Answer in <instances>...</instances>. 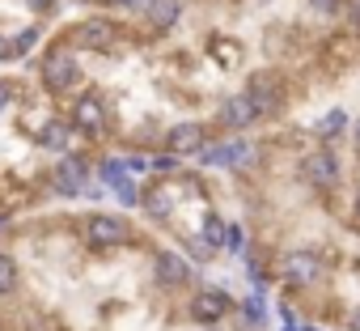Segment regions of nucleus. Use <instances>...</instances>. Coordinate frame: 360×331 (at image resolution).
I'll return each mask as SVG.
<instances>
[{
	"label": "nucleus",
	"instance_id": "obj_13",
	"mask_svg": "<svg viewBox=\"0 0 360 331\" xmlns=\"http://www.w3.org/2000/svg\"><path fill=\"white\" fill-rule=\"evenodd\" d=\"M284 272H288L297 285H309V280H318V276H322V263H318L314 255H301V251H297V255H288V259H284Z\"/></svg>",
	"mask_w": 360,
	"mask_h": 331
},
{
	"label": "nucleus",
	"instance_id": "obj_4",
	"mask_svg": "<svg viewBox=\"0 0 360 331\" xmlns=\"http://www.w3.org/2000/svg\"><path fill=\"white\" fill-rule=\"evenodd\" d=\"M77 77H81V68H77V60L68 56V51H51L47 60H43V85L47 89H72L77 85Z\"/></svg>",
	"mask_w": 360,
	"mask_h": 331
},
{
	"label": "nucleus",
	"instance_id": "obj_27",
	"mask_svg": "<svg viewBox=\"0 0 360 331\" xmlns=\"http://www.w3.org/2000/svg\"><path fill=\"white\" fill-rule=\"evenodd\" d=\"M352 327H356V331H360V310H356V314H352Z\"/></svg>",
	"mask_w": 360,
	"mask_h": 331
},
{
	"label": "nucleus",
	"instance_id": "obj_16",
	"mask_svg": "<svg viewBox=\"0 0 360 331\" xmlns=\"http://www.w3.org/2000/svg\"><path fill=\"white\" fill-rule=\"evenodd\" d=\"M204 238H208L212 246H225V242H229V225H225L221 217L208 213V221H204Z\"/></svg>",
	"mask_w": 360,
	"mask_h": 331
},
{
	"label": "nucleus",
	"instance_id": "obj_10",
	"mask_svg": "<svg viewBox=\"0 0 360 331\" xmlns=\"http://www.w3.org/2000/svg\"><path fill=\"white\" fill-rule=\"evenodd\" d=\"M225 310H229V297H225L221 289H204V293H195V301H191V318H200V323H221Z\"/></svg>",
	"mask_w": 360,
	"mask_h": 331
},
{
	"label": "nucleus",
	"instance_id": "obj_5",
	"mask_svg": "<svg viewBox=\"0 0 360 331\" xmlns=\"http://www.w3.org/2000/svg\"><path fill=\"white\" fill-rule=\"evenodd\" d=\"M153 276H157L165 289H178V285H187L191 268H187V259H183V255H174V251H157V259H153Z\"/></svg>",
	"mask_w": 360,
	"mask_h": 331
},
{
	"label": "nucleus",
	"instance_id": "obj_15",
	"mask_svg": "<svg viewBox=\"0 0 360 331\" xmlns=\"http://www.w3.org/2000/svg\"><path fill=\"white\" fill-rule=\"evenodd\" d=\"M43 144H47V149H64V144H68V123L51 119V123L43 127Z\"/></svg>",
	"mask_w": 360,
	"mask_h": 331
},
{
	"label": "nucleus",
	"instance_id": "obj_19",
	"mask_svg": "<svg viewBox=\"0 0 360 331\" xmlns=\"http://www.w3.org/2000/svg\"><path fill=\"white\" fill-rule=\"evenodd\" d=\"M13 280H18V272H13V259H5V255H0V297H5V293L13 289Z\"/></svg>",
	"mask_w": 360,
	"mask_h": 331
},
{
	"label": "nucleus",
	"instance_id": "obj_28",
	"mask_svg": "<svg viewBox=\"0 0 360 331\" xmlns=\"http://www.w3.org/2000/svg\"><path fill=\"white\" fill-rule=\"evenodd\" d=\"M356 149H360V123H356Z\"/></svg>",
	"mask_w": 360,
	"mask_h": 331
},
{
	"label": "nucleus",
	"instance_id": "obj_21",
	"mask_svg": "<svg viewBox=\"0 0 360 331\" xmlns=\"http://www.w3.org/2000/svg\"><path fill=\"white\" fill-rule=\"evenodd\" d=\"M246 318H250V323H263V297H259V293L246 301Z\"/></svg>",
	"mask_w": 360,
	"mask_h": 331
},
{
	"label": "nucleus",
	"instance_id": "obj_17",
	"mask_svg": "<svg viewBox=\"0 0 360 331\" xmlns=\"http://www.w3.org/2000/svg\"><path fill=\"white\" fill-rule=\"evenodd\" d=\"M343 123H347V115H343V111H330V115L318 123V136H322V140H335V136L343 132Z\"/></svg>",
	"mask_w": 360,
	"mask_h": 331
},
{
	"label": "nucleus",
	"instance_id": "obj_25",
	"mask_svg": "<svg viewBox=\"0 0 360 331\" xmlns=\"http://www.w3.org/2000/svg\"><path fill=\"white\" fill-rule=\"evenodd\" d=\"M30 5H34V9L43 13V9H51V5H56V0H30Z\"/></svg>",
	"mask_w": 360,
	"mask_h": 331
},
{
	"label": "nucleus",
	"instance_id": "obj_8",
	"mask_svg": "<svg viewBox=\"0 0 360 331\" xmlns=\"http://www.w3.org/2000/svg\"><path fill=\"white\" fill-rule=\"evenodd\" d=\"M200 153H204L208 166H246V161L255 157V149H250L246 140H233V144H204Z\"/></svg>",
	"mask_w": 360,
	"mask_h": 331
},
{
	"label": "nucleus",
	"instance_id": "obj_30",
	"mask_svg": "<svg viewBox=\"0 0 360 331\" xmlns=\"http://www.w3.org/2000/svg\"><path fill=\"white\" fill-rule=\"evenodd\" d=\"M0 221H5V217H0Z\"/></svg>",
	"mask_w": 360,
	"mask_h": 331
},
{
	"label": "nucleus",
	"instance_id": "obj_7",
	"mask_svg": "<svg viewBox=\"0 0 360 331\" xmlns=\"http://www.w3.org/2000/svg\"><path fill=\"white\" fill-rule=\"evenodd\" d=\"M51 183H56L60 196H81L85 192V166H81V157H60Z\"/></svg>",
	"mask_w": 360,
	"mask_h": 331
},
{
	"label": "nucleus",
	"instance_id": "obj_12",
	"mask_svg": "<svg viewBox=\"0 0 360 331\" xmlns=\"http://www.w3.org/2000/svg\"><path fill=\"white\" fill-rule=\"evenodd\" d=\"M250 98H255V106H259V115H271L276 111V81H271V73H259V77H250V89H246Z\"/></svg>",
	"mask_w": 360,
	"mask_h": 331
},
{
	"label": "nucleus",
	"instance_id": "obj_6",
	"mask_svg": "<svg viewBox=\"0 0 360 331\" xmlns=\"http://www.w3.org/2000/svg\"><path fill=\"white\" fill-rule=\"evenodd\" d=\"M169 153L174 157H187V153H200L204 149V123H174L169 136H165Z\"/></svg>",
	"mask_w": 360,
	"mask_h": 331
},
{
	"label": "nucleus",
	"instance_id": "obj_18",
	"mask_svg": "<svg viewBox=\"0 0 360 331\" xmlns=\"http://www.w3.org/2000/svg\"><path fill=\"white\" fill-rule=\"evenodd\" d=\"M115 196H119V204H127V208H131V204H136V200H140V196H136V183H131V179H127V175H123V179H119V183H115Z\"/></svg>",
	"mask_w": 360,
	"mask_h": 331
},
{
	"label": "nucleus",
	"instance_id": "obj_3",
	"mask_svg": "<svg viewBox=\"0 0 360 331\" xmlns=\"http://www.w3.org/2000/svg\"><path fill=\"white\" fill-rule=\"evenodd\" d=\"M301 175L309 179V187H318V192H330V187L339 183V161H335V153L318 149V153H309V157L301 161Z\"/></svg>",
	"mask_w": 360,
	"mask_h": 331
},
{
	"label": "nucleus",
	"instance_id": "obj_24",
	"mask_svg": "<svg viewBox=\"0 0 360 331\" xmlns=\"http://www.w3.org/2000/svg\"><path fill=\"white\" fill-rule=\"evenodd\" d=\"M9 98H13V85H9V81H0V111L9 106Z\"/></svg>",
	"mask_w": 360,
	"mask_h": 331
},
{
	"label": "nucleus",
	"instance_id": "obj_20",
	"mask_svg": "<svg viewBox=\"0 0 360 331\" xmlns=\"http://www.w3.org/2000/svg\"><path fill=\"white\" fill-rule=\"evenodd\" d=\"M144 208H148L153 217H165V213H169V196H165V192H157V196H148V200H144Z\"/></svg>",
	"mask_w": 360,
	"mask_h": 331
},
{
	"label": "nucleus",
	"instance_id": "obj_26",
	"mask_svg": "<svg viewBox=\"0 0 360 331\" xmlns=\"http://www.w3.org/2000/svg\"><path fill=\"white\" fill-rule=\"evenodd\" d=\"M110 5H123V9H127V5H136V0H110Z\"/></svg>",
	"mask_w": 360,
	"mask_h": 331
},
{
	"label": "nucleus",
	"instance_id": "obj_23",
	"mask_svg": "<svg viewBox=\"0 0 360 331\" xmlns=\"http://www.w3.org/2000/svg\"><path fill=\"white\" fill-rule=\"evenodd\" d=\"M309 5H314L318 13H335V9H339V0H309Z\"/></svg>",
	"mask_w": 360,
	"mask_h": 331
},
{
	"label": "nucleus",
	"instance_id": "obj_14",
	"mask_svg": "<svg viewBox=\"0 0 360 331\" xmlns=\"http://www.w3.org/2000/svg\"><path fill=\"white\" fill-rule=\"evenodd\" d=\"M144 13H148L153 26L165 30V26H174L178 18H183V5H178V0H148V9H144Z\"/></svg>",
	"mask_w": 360,
	"mask_h": 331
},
{
	"label": "nucleus",
	"instance_id": "obj_2",
	"mask_svg": "<svg viewBox=\"0 0 360 331\" xmlns=\"http://www.w3.org/2000/svg\"><path fill=\"white\" fill-rule=\"evenodd\" d=\"M72 39H77L81 47H89V51H115L119 30H115V22H106V18H85V22L72 30Z\"/></svg>",
	"mask_w": 360,
	"mask_h": 331
},
{
	"label": "nucleus",
	"instance_id": "obj_11",
	"mask_svg": "<svg viewBox=\"0 0 360 331\" xmlns=\"http://www.w3.org/2000/svg\"><path fill=\"white\" fill-rule=\"evenodd\" d=\"M72 123H77L81 132H89V136H102V132H106V106H102L98 98H81L77 111H72Z\"/></svg>",
	"mask_w": 360,
	"mask_h": 331
},
{
	"label": "nucleus",
	"instance_id": "obj_22",
	"mask_svg": "<svg viewBox=\"0 0 360 331\" xmlns=\"http://www.w3.org/2000/svg\"><path fill=\"white\" fill-rule=\"evenodd\" d=\"M102 179H106V183H119V179H123V166H119V161H106V166H102Z\"/></svg>",
	"mask_w": 360,
	"mask_h": 331
},
{
	"label": "nucleus",
	"instance_id": "obj_1",
	"mask_svg": "<svg viewBox=\"0 0 360 331\" xmlns=\"http://www.w3.org/2000/svg\"><path fill=\"white\" fill-rule=\"evenodd\" d=\"M127 221L123 217H110V213H98V217H89L85 221V242L89 246H119V242H127Z\"/></svg>",
	"mask_w": 360,
	"mask_h": 331
},
{
	"label": "nucleus",
	"instance_id": "obj_9",
	"mask_svg": "<svg viewBox=\"0 0 360 331\" xmlns=\"http://www.w3.org/2000/svg\"><path fill=\"white\" fill-rule=\"evenodd\" d=\"M255 119H259V106H255L250 94L225 98V106H221V123H225V127H250Z\"/></svg>",
	"mask_w": 360,
	"mask_h": 331
},
{
	"label": "nucleus",
	"instance_id": "obj_29",
	"mask_svg": "<svg viewBox=\"0 0 360 331\" xmlns=\"http://www.w3.org/2000/svg\"><path fill=\"white\" fill-rule=\"evenodd\" d=\"M356 213H360V192H356Z\"/></svg>",
	"mask_w": 360,
	"mask_h": 331
}]
</instances>
